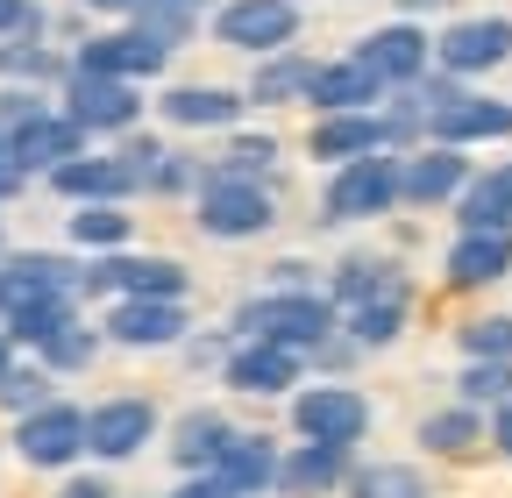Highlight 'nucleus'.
I'll list each match as a JSON object with an SVG mask.
<instances>
[{"label": "nucleus", "mask_w": 512, "mask_h": 498, "mask_svg": "<svg viewBox=\"0 0 512 498\" xmlns=\"http://www.w3.org/2000/svg\"><path fill=\"white\" fill-rule=\"evenodd\" d=\"M228 328H235V335H264V342H285V349L313 356L320 342L335 335V299H320V292H264V299H242Z\"/></svg>", "instance_id": "nucleus-1"}, {"label": "nucleus", "mask_w": 512, "mask_h": 498, "mask_svg": "<svg viewBox=\"0 0 512 498\" xmlns=\"http://www.w3.org/2000/svg\"><path fill=\"white\" fill-rule=\"evenodd\" d=\"M200 235L214 242H256V235H271L278 221V200H271V185L264 178H228V171H207L200 185Z\"/></svg>", "instance_id": "nucleus-2"}, {"label": "nucleus", "mask_w": 512, "mask_h": 498, "mask_svg": "<svg viewBox=\"0 0 512 498\" xmlns=\"http://www.w3.org/2000/svg\"><path fill=\"white\" fill-rule=\"evenodd\" d=\"M320 207H328L320 221H377V214H392V207H399V157L370 150V157L335 164L328 200H320Z\"/></svg>", "instance_id": "nucleus-3"}, {"label": "nucleus", "mask_w": 512, "mask_h": 498, "mask_svg": "<svg viewBox=\"0 0 512 498\" xmlns=\"http://www.w3.org/2000/svg\"><path fill=\"white\" fill-rule=\"evenodd\" d=\"M15 456L29 470H72L86 456V413L72 399H43L29 413H15Z\"/></svg>", "instance_id": "nucleus-4"}, {"label": "nucleus", "mask_w": 512, "mask_h": 498, "mask_svg": "<svg viewBox=\"0 0 512 498\" xmlns=\"http://www.w3.org/2000/svg\"><path fill=\"white\" fill-rule=\"evenodd\" d=\"M64 114L79 121V129L93 136H121V129H136L143 121V93H136V79H107V72H64Z\"/></svg>", "instance_id": "nucleus-5"}, {"label": "nucleus", "mask_w": 512, "mask_h": 498, "mask_svg": "<svg viewBox=\"0 0 512 498\" xmlns=\"http://www.w3.org/2000/svg\"><path fill=\"white\" fill-rule=\"evenodd\" d=\"M214 36L228 50L271 57V50L299 43V0H221V8H214Z\"/></svg>", "instance_id": "nucleus-6"}, {"label": "nucleus", "mask_w": 512, "mask_h": 498, "mask_svg": "<svg viewBox=\"0 0 512 498\" xmlns=\"http://www.w3.org/2000/svg\"><path fill=\"white\" fill-rule=\"evenodd\" d=\"M512 57V15H463L434 36V65L456 72V79H477V72H498Z\"/></svg>", "instance_id": "nucleus-7"}, {"label": "nucleus", "mask_w": 512, "mask_h": 498, "mask_svg": "<svg viewBox=\"0 0 512 498\" xmlns=\"http://www.w3.org/2000/svg\"><path fill=\"white\" fill-rule=\"evenodd\" d=\"M221 378H228L235 392H249V399H278V392H292V385L306 378V356L285 349V342H264V335H242V342H228V356H221Z\"/></svg>", "instance_id": "nucleus-8"}, {"label": "nucleus", "mask_w": 512, "mask_h": 498, "mask_svg": "<svg viewBox=\"0 0 512 498\" xmlns=\"http://www.w3.org/2000/svg\"><path fill=\"white\" fill-rule=\"evenodd\" d=\"M164 57H171V50H164L143 22H121V29L86 36L72 65H79V72H107V79H150V72H164Z\"/></svg>", "instance_id": "nucleus-9"}, {"label": "nucleus", "mask_w": 512, "mask_h": 498, "mask_svg": "<svg viewBox=\"0 0 512 498\" xmlns=\"http://www.w3.org/2000/svg\"><path fill=\"white\" fill-rule=\"evenodd\" d=\"M292 427L306 434V442H363L370 399L356 385H313V392L292 399Z\"/></svg>", "instance_id": "nucleus-10"}, {"label": "nucleus", "mask_w": 512, "mask_h": 498, "mask_svg": "<svg viewBox=\"0 0 512 498\" xmlns=\"http://www.w3.org/2000/svg\"><path fill=\"white\" fill-rule=\"evenodd\" d=\"M86 150V129L72 114H57V107H43L36 121H22V129H8V164L22 171V178H50L64 157H79Z\"/></svg>", "instance_id": "nucleus-11"}, {"label": "nucleus", "mask_w": 512, "mask_h": 498, "mask_svg": "<svg viewBox=\"0 0 512 498\" xmlns=\"http://www.w3.org/2000/svg\"><path fill=\"white\" fill-rule=\"evenodd\" d=\"M356 57L384 79V86H413L427 65H434V36L413 22V15H399V22H384V29H370L363 43H356Z\"/></svg>", "instance_id": "nucleus-12"}, {"label": "nucleus", "mask_w": 512, "mask_h": 498, "mask_svg": "<svg viewBox=\"0 0 512 498\" xmlns=\"http://www.w3.org/2000/svg\"><path fill=\"white\" fill-rule=\"evenodd\" d=\"M157 434V406L150 399H107V406H93L86 413V456H100V463H128V456H143V442Z\"/></svg>", "instance_id": "nucleus-13"}, {"label": "nucleus", "mask_w": 512, "mask_h": 498, "mask_svg": "<svg viewBox=\"0 0 512 498\" xmlns=\"http://www.w3.org/2000/svg\"><path fill=\"white\" fill-rule=\"evenodd\" d=\"M427 136L434 143H456V150H470V143H505L512 136V100H491V93H456V100H441L434 114H427Z\"/></svg>", "instance_id": "nucleus-14"}, {"label": "nucleus", "mask_w": 512, "mask_h": 498, "mask_svg": "<svg viewBox=\"0 0 512 498\" xmlns=\"http://www.w3.org/2000/svg\"><path fill=\"white\" fill-rule=\"evenodd\" d=\"M463 178H470V157L456 143H420L399 157V200L406 207H448L463 193Z\"/></svg>", "instance_id": "nucleus-15"}, {"label": "nucleus", "mask_w": 512, "mask_h": 498, "mask_svg": "<svg viewBox=\"0 0 512 498\" xmlns=\"http://www.w3.org/2000/svg\"><path fill=\"white\" fill-rule=\"evenodd\" d=\"M185 299H114L107 306V342L121 349H171L185 342Z\"/></svg>", "instance_id": "nucleus-16"}, {"label": "nucleus", "mask_w": 512, "mask_h": 498, "mask_svg": "<svg viewBox=\"0 0 512 498\" xmlns=\"http://www.w3.org/2000/svg\"><path fill=\"white\" fill-rule=\"evenodd\" d=\"M43 292H79V264L57 249H0V314L15 299H43Z\"/></svg>", "instance_id": "nucleus-17"}, {"label": "nucleus", "mask_w": 512, "mask_h": 498, "mask_svg": "<svg viewBox=\"0 0 512 498\" xmlns=\"http://www.w3.org/2000/svg\"><path fill=\"white\" fill-rule=\"evenodd\" d=\"M448 285L456 292H484L512 271V228H456V249H448Z\"/></svg>", "instance_id": "nucleus-18"}, {"label": "nucleus", "mask_w": 512, "mask_h": 498, "mask_svg": "<svg viewBox=\"0 0 512 498\" xmlns=\"http://www.w3.org/2000/svg\"><path fill=\"white\" fill-rule=\"evenodd\" d=\"M50 193L57 200H128V193H143V178L128 171L121 157H93V150H79V157H64L57 171H50Z\"/></svg>", "instance_id": "nucleus-19"}, {"label": "nucleus", "mask_w": 512, "mask_h": 498, "mask_svg": "<svg viewBox=\"0 0 512 498\" xmlns=\"http://www.w3.org/2000/svg\"><path fill=\"white\" fill-rule=\"evenodd\" d=\"M349 449H356V442H306V434H299V449L278 456V491H285V498L335 491V484L349 477Z\"/></svg>", "instance_id": "nucleus-20"}, {"label": "nucleus", "mask_w": 512, "mask_h": 498, "mask_svg": "<svg viewBox=\"0 0 512 498\" xmlns=\"http://www.w3.org/2000/svg\"><path fill=\"white\" fill-rule=\"evenodd\" d=\"M384 86L363 57H335V65H313V86H306V107H320V114H349V107H377Z\"/></svg>", "instance_id": "nucleus-21"}, {"label": "nucleus", "mask_w": 512, "mask_h": 498, "mask_svg": "<svg viewBox=\"0 0 512 498\" xmlns=\"http://www.w3.org/2000/svg\"><path fill=\"white\" fill-rule=\"evenodd\" d=\"M306 150H313L320 164H349V157L392 150V143H384V114L349 107V114H320V121H313V136H306Z\"/></svg>", "instance_id": "nucleus-22"}, {"label": "nucleus", "mask_w": 512, "mask_h": 498, "mask_svg": "<svg viewBox=\"0 0 512 498\" xmlns=\"http://www.w3.org/2000/svg\"><path fill=\"white\" fill-rule=\"evenodd\" d=\"M242 107H249V93H235V86H171L157 100L171 129H235Z\"/></svg>", "instance_id": "nucleus-23"}, {"label": "nucleus", "mask_w": 512, "mask_h": 498, "mask_svg": "<svg viewBox=\"0 0 512 498\" xmlns=\"http://www.w3.org/2000/svg\"><path fill=\"white\" fill-rule=\"evenodd\" d=\"M448 207H456V228H512V164L470 171Z\"/></svg>", "instance_id": "nucleus-24"}, {"label": "nucleus", "mask_w": 512, "mask_h": 498, "mask_svg": "<svg viewBox=\"0 0 512 498\" xmlns=\"http://www.w3.org/2000/svg\"><path fill=\"white\" fill-rule=\"evenodd\" d=\"M214 477H221L235 498L271 491V484H278V449H271V434H228V449H221Z\"/></svg>", "instance_id": "nucleus-25"}, {"label": "nucleus", "mask_w": 512, "mask_h": 498, "mask_svg": "<svg viewBox=\"0 0 512 498\" xmlns=\"http://www.w3.org/2000/svg\"><path fill=\"white\" fill-rule=\"evenodd\" d=\"M79 321V292H43V299H15L8 314H0V328L15 335V349H43L57 328Z\"/></svg>", "instance_id": "nucleus-26"}, {"label": "nucleus", "mask_w": 512, "mask_h": 498, "mask_svg": "<svg viewBox=\"0 0 512 498\" xmlns=\"http://www.w3.org/2000/svg\"><path fill=\"white\" fill-rule=\"evenodd\" d=\"M228 413H214V406H200V413H178V434H171V463L185 470V477H200V470H214L221 463V449H228Z\"/></svg>", "instance_id": "nucleus-27"}, {"label": "nucleus", "mask_w": 512, "mask_h": 498, "mask_svg": "<svg viewBox=\"0 0 512 498\" xmlns=\"http://www.w3.org/2000/svg\"><path fill=\"white\" fill-rule=\"evenodd\" d=\"M306 86H313V57H299V50L285 43V50H271L264 65H256L249 107H292V100H306Z\"/></svg>", "instance_id": "nucleus-28"}, {"label": "nucleus", "mask_w": 512, "mask_h": 498, "mask_svg": "<svg viewBox=\"0 0 512 498\" xmlns=\"http://www.w3.org/2000/svg\"><path fill=\"white\" fill-rule=\"evenodd\" d=\"M406 314H413V285H399V292H377V299L349 306V342H356V349H384V342H399Z\"/></svg>", "instance_id": "nucleus-29"}, {"label": "nucleus", "mask_w": 512, "mask_h": 498, "mask_svg": "<svg viewBox=\"0 0 512 498\" xmlns=\"http://www.w3.org/2000/svg\"><path fill=\"white\" fill-rule=\"evenodd\" d=\"M72 65L36 36V29H15V36H0V79H15V86H50V79H64Z\"/></svg>", "instance_id": "nucleus-30"}, {"label": "nucleus", "mask_w": 512, "mask_h": 498, "mask_svg": "<svg viewBox=\"0 0 512 498\" xmlns=\"http://www.w3.org/2000/svg\"><path fill=\"white\" fill-rule=\"evenodd\" d=\"M484 442V406H441V413H427L420 420V449L427 456H470Z\"/></svg>", "instance_id": "nucleus-31"}, {"label": "nucleus", "mask_w": 512, "mask_h": 498, "mask_svg": "<svg viewBox=\"0 0 512 498\" xmlns=\"http://www.w3.org/2000/svg\"><path fill=\"white\" fill-rule=\"evenodd\" d=\"M406 278L384 264V257H342L335 264V306H363V299H377V292H399Z\"/></svg>", "instance_id": "nucleus-32"}, {"label": "nucleus", "mask_w": 512, "mask_h": 498, "mask_svg": "<svg viewBox=\"0 0 512 498\" xmlns=\"http://www.w3.org/2000/svg\"><path fill=\"white\" fill-rule=\"evenodd\" d=\"M456 399H463V406H498V399H512V356H463Z\"/></svg>", "instance_id": "nucleus-33"}, {"label": "nucleus", "mask_w": 512, "mask_h": 498, "mask_svg": "<svg viewBox=\"0 0 512 498\" xmlns=\"http://www.w3.org/2000/svg\"><path fill=\"white\" fill-rule=\"evenodd\" d=\"M349 498H427V477L406 463H363L349 470Z\"/></svg>", "instance_id": "nucleus-34"}, {"label": "nucleus", "mask_w": 512, "mask_h": 498, "mask_svg": "<svg viewBox=\"0 0 512 498\" xmlns=\"http://www.w3.org/2000/svg\"><path fill=\"white\" fill-rule=\"evenodd\" d=\"M72 242H86V249H121V242H128L121 200H86V207L72 214Z\"/></svg>", "instance_id": "nucleus-35"}, {"label": "nucleus", "mask_w": 512, "mask_h": 498, "mask_svg": "<svg viewBox=\"0 0 512 498\" xmlns=\"http://www.w3.org/2000/svg\"><path fill=\"white\" fill-rule=\"evenodd\" d=\"M50 399V370L43 363H8L0 370V413H29Z\"/></svg>", "instance_id": "nucleus-36"}, {"label": "nucleus", "mask_w": 512, "mask_h": 498, "mask_svg": "<svg viewBox=\"0 0 512 498\" xmlns=\"http://www.w3.org/2000/svg\"><path fill=\"white\" fill-rule=\"evenodd\" d=\"M128 22H143L164 50L171 43H192V29H200V15H192V8H178V0H143V8L136 15H128Z\"/></svg>", "instance_id": "nucleus-37"}, {"label": "nucleus", "mask_w": 512, "mask_h": 498, "mask_svg": "<svg viewBox=\"0 0 512 498\" xmlns=\"http://www.w3.org/2000/svg\"><path fill=\"white\" fill-rule=\"evenodd\" d=\"M93 349H100V335H93L86 321H72V328H57L36 356H43V370H86V363H93Z\"/></svg>", "instance_id": "nucleus-38"}, {"label": "nucleus", "mask_w": 512, "mask_h": 498, "mask_svg": "<svg viewBox=\"0 0 512 498\" xmlns=\"http://www.w3.org/2000/svg\"><path fill=\"white\" fill-rule=\"evenodd\" d=\"M271 164H278V143H271V136H242V129H235V143L221 150L214 171H228V178H264Z\"/></svg>", "instance_id": "nucleus-39"}, {"label": "nucleus", "mask_w": 512, "mask_h": 498, "mask_svg": "<svg viewBox=\"0 0 512 498\" xmlns=\"http://www.w3.org/2000/svg\"><path fill=\"white\" fill-rule=\"evenodd\" d=\"M463 356H512V314H484L463 328Z\"/></svg>", "instance_id": "nucleus-40"}, {"label": "nucleus", "mask_w": 512, "mask_h": 498, "mask_svg": "<svg viewBox=\"0 0 512 498\" xmlns=\"http://www.w3.org/2000/svg\"><path fill=\"white\" fill-rule=\"evenodd\" d=\"M50 100H43V86H15V79H0V136L8 129H22V121H36Z\"/></svg>", "instance_id": "nucleus-41"}, {"label": "nucleus", "mask_w": 512, "mask_h": 498, "mask_svg": "<svg viewBox=\"0 0 512 498\" xmlns=\"http://www.w3.org/2000/svg\"><path fill=\"white\" fill-rule=\"evenodd\" d=\"M114 157H121L128 171H136V178L150 185V171L164 164V143H157V136H143V129H121V143H114Z\"/></svg>", "instance_id": "nucleus-42"}, {"label": "nucleus", "mask_w": 512, "mask_h": 498, "mask_svg": "<svg viewBox=\"0 0 512 498\" xmlns=\"http://www.w3.org/2000/svg\"><path fill=\"white\" fill-rule=\"evenodd\" d=\"M150 185H157V193H192V185H200V164H185V157L164 150V164L150 171Z\"/></svg>", "instance_id": "nucleus-43"}, {"label": "nucleus", "mask_w": 512, "mask_h": 498, "mask_svg": "<svg viewBox=\"0 0 512 498\" xmlns=\"http://www.w3.org/2000/svg\"><path fill=\"white\" fill-rule=\"evenodd\" d=\"M15 29L43 36V8H36V0H0V36H15Z\"/></svg>", "instance_id": "nucleus-44"}, {"label": "nucleus", "mask_w": 512, "mask_h": 498, "mask_svg": "<svg viewBox=\"0 0 512 498\" xmlns=\"http://www.w3.org/2000/svg\"><path fill=\"white\" fill-rule=\"evenodd\" d=\"M271 292H306V264H299V257L271 264Z\"/></svg>", "instance_id": "nucleus-45"}, {"label": "nucleus", "mask_w": 512, "mask_h": 498, "mask_svg": "<svg viewBox=\"0 0 512 498\" xmlns=\"http://www.w3.org/2000/svg\"><path fill=\"white\" fill-rule=\"evenodd\" d=\"M57 498H114V484H107V477H64Z\"/></svg>", "instance_id": "nucleus-46"}, {"label": "nucleus", "mask_w": 512, "mask_h": 498, "mask_svg": "<svg viewBox=\"0 0 512 498\" xmlns=\"http://www.w3.org/2000/svg\"><path fill=\"white\" fill-rule=\"evenodd\" d=\"M178 498H235V491H228V484H221L214 470H200L192 484H178Z\"/></svg>", "instance_id": "nucleus-47"}, {"label": "nucleus", "mask_w": 512, "mask_h": 498, "mask_svg": "<svg viewBox=\"0 0 512 498\" xmlns=\"http://www.w3.org/2000/svg\"><path fill=\"white\" fill-rule=\"evenodd\" d=\"M491 442L512 456V399H498V420H491Z\"/></svg>", "instance_id": "nucleus-48"}, {"label": "nucleus", "mask_w": 512, "mask_h": 498, "mask_svg": "<svg viewBox=\"0 0 512 498\" xmlns=\"http://www.w3.org/2000/svg\"><path fill=\"white\" fill-rule=\"evenodd\" d=\"M79 8H93V15H121V22H128V15L143 8V0H79Z\"/></svg>", "instance_id": "nucleus-49"}, {"label": "nucleus", "mask_w": 512, "mask_h": 498, "mask_svg": "<svg viewBox=\"0 0 512 498\" xmlns=\"http://www.w3.org/2000/svg\"><path fill=\"white\" fill-rule=\"evenodd\" d=\"M434 8H448V0H399V15H434Z\"/></svg>", "instance_id": "nucleus-50"}, {"label": "nucleus", "mask_w": 512, "mask_h": 498, "mask_svg": "<svg viewBox=\"0 0 512 498\" xmlns=\"http://www.w3.org/2000/svg\"><path fill=\"white\" fill-rule=\"evenodd\" d=\"M8 363H15V335H8V328H0V370H8Z\"/></svg>", "instance_id": "nucleus-51"}, {"label": "nucleus", "mask_w": 512, "mask_h": 498, "mask_svg": "<svg viewBox=\"0 0 512 498\" xmlns=\"http://www.w3.org/2000/svg\"><path fill=\"white\" fill-rule=\"evenodd\" d=\"M178 8H192V15H200V8H221V0H178Z\"/></svg>", "instance_id": "nucleus-52"}, {"label": "nucleus", "mask_w": 512, "mask_h": 498, "mask_svg": "<svg viewBox=\"0 0 512 498\" xmlns=\"http://www.w3.org/2000/svg\"><path fill=\"white\" fill-rule=\"evenodd\" d=\"M0 164H8V136H0Z\"/></svg>", "instance_id": "nucleus-53"}]
</instances>
